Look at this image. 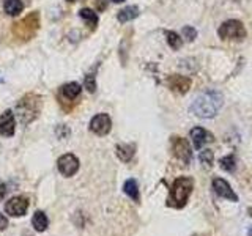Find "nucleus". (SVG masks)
I'll return each mask as SVG.
<instances>
[{"mask_svg": "<svg viewBox=\"0 0 252 236\" xmlns=\"http://www.w3.org/2000/svg\"><path fill=\"white\" fill-rule=\"evenodd\" d=\"M6 227H8V217L0 212V232L6 230Z\"/></svg>", "mask_w": 252, "mask_h": 236, "instance_id": "27", "label": "nucleus"}, {"mask_svg": "<svg viewBox=\"0 0 252 236\" xmlns=\"http://www.w3.org/2000/svg\"><path fill=\"white\" fill-rule=\"evenodd\" d=\"M0 82H2V79H0Z\"/></svg>", "mask_w": 252, "mask_h": 236, "instance_id": "33", "label": "nucleus"}, {"mask_svg": "<svg viewBox=\"0 0 252 236\" xmlns=\"http://www.w3.org/2000/svg\"><path fill=\"white\" fill-rule=\"evenodd\" d=\"M41 21H39V13L32 11L26 18L13 24V35L19 39V41H30L32 38L36 35L39 30Z\"/></svg>", "mask_w": 252, "mask_h": 236, "instance_id": "4", "label": "nucleus"}, {"mask_svg": "<svg viewBox=\"0 0 252 236\" xmlns=\"http://www.w3.org/2000/svg\"><path fill=\"white\" fill-rule=\"evenodd\" d=\"M224 104V98L219 91H205L199 94L191 106V112L200 118L216 117Z\"/></svg>", "mask_w": 252, "mask_h": 236, "instance_id": "1", "label": "nucleus"}, {"mask_svg": "<svg viewBox=\"0 0 252 236\" xmlns=\"http://www.w3.org/2000/svg\"><path fill=\"white\" fill-rule=\"evenodd\" d=\"M211 186H213L215 192L219 197H222V199L230 200V202H238V195L235 194V191L232 189L230 183H227L225 179H222V178H215V179H213Z\"/></svg>", "mask_w": 252, "mask_h": 236, "instance_id": "10", "label": "nucleus"}, {"mask_svg": "<svg viewBox=\"0 0 252 236\" xmlns=\"http://www.w3.org/2000/svg\"><path fill=\"white\" fill-rule=\"evenodd\" d=\"M115 153L122 162H131L134 154H136V145L134 144H118L115 147Z\"/></svg>", "mask_w": 252, "mask_h": 236, "instance_id": "15", "label": "nucleus"}, {"mask_svg": "<svg viewBox=\"0 0 252 236\" xmlns=\"http://www.w3.org/2000/svg\"><path fill=\"white\" fill-rule=\"evenodd\" d=\"M112 129V120H110L109 114H96L92 120H90V131L96 136L102 137V136H107Z\"/></svg>", "mask_w": 252, "mask_h": 236, "instance_id": "8", "label": "nucleus"}, {"mask_svg": "<svg viewBox=\"0 0 252 236\" xmlns=\"http://www.w3.org/2000/svg\"><path fill=\"white\" fill-rule=\"evenodd\" d=\"M84 88H87V91H89V93L96 91V79H94L93 74H87L84 77Z\"/></svg>", "mask_w": 252, "mask_h": 236, "instance_id": "24", "label": "nucleus"}, {"mask_svg": "<svg viewBox=\"0 0 252 236\" xmlns=\"http://www.w3.org/2000/svg\"><path fill=\"white\" fill-rule=\"evenodd\" d=\"M213 161H215V156H213L211 149H202V151H200V162L205 165V167L210 169Z\"/></svg>", "mask_w": 252, "mask_h": 236, "instance_id": "23", "label": "nucleus"}, {"mask_svg": "<svg viewBox=\"0 0 252 236\" xmlns=\"http://www.w3.org/2000/svg\"><path fill=\"white\" fill-rule=\"evenodd\" d=\"M79 18L89 24L90 29H94L98 24V14H96V11H93L92 8H82V10L79 11Z\"/></svg>", "mask_w": 252, "mask_h": 236, "instance_id": "20", "label": "nucleus"}, {"mask_svg": "<svg viewBox=\"0 0 252 236\" xmlns=\"http://www.w3.org/2000/svg\"><path fill=\"white\" fill-rule=\"evenodd\" d=\"M114 3H122V2H125V0H112Z\"/></svg>", "mask_w": 252, "mask_h": 236, "instance_id": "30", "label": "nucleus"}, {"mask_svg": "<svg viewBox=\"0 0 252 236\" xmlns=\"http://www.w3.org/2000/svg\"><path fill=\"white\" fill-rule=\"evenodd\" d=\"M139 14H140L139 8L136 5H131V6H126V8H123V10L118 11L117 19L120 21L122 24H125V22H129L132 19H136Z\"/></svg>", "mask_w": 252, "mask_h": 236, "instance_id": "18", "label": "nucleus"}, {"mask_svg": "<svg viewBox=\"0 0 252 236\" xmlns=\"http://www.w3.org/2000/svg\"><path fill=\"white\" fill-rule=\"evenodd\" d=\"M219 36L222 39H235V41H243L246 38V29L240 21H227L218 30Z\"/></svg>", "mask_w": 252, "mask_h": 236, "instance_id": "5", "label": "nucleus"}, {"mask_svg": "<svg viewBox=\"0 0 252 236\" xmlns=\"http://www.w3.org/2000/svg\"><path fill=\"white\" fill-rule=\"evenodd\" d=\"M194 189V179L189 177H178L170 187V194L167 199V206L181 209L186 206L189 197Z\"/></svg>", "mask_w": 252, "mask_h": 236, "instance_id": "2", "label": "nucleus"}, {"mask_svg": "<svg viewBox=\"0 0 252 236\" xmlns=\"http://www.w3.org/2000/svg\"><path fill=\"white\" fill-rule=\"evenodd\" d=\"M249 216L252 217V209H249Z\"/></svg>", "mask_w": 252, "mask_h": 236, "instance_id": "31", "label": "nucleus"}, {"mask_svg": "<svg viewBox=\"0 0 252 236\" xmlns=\"http://www.w3.org/2000/svg\"><path fill=\"white\" fill-rule=\"evenodd\" d=\"M29 211V200L26 197H13L5 203V212L11 217H22Z\"/></svg>", "mask_w": 252, "mask_h": 236, "instance_id": "9", "label": "nucleus"}, {"mask_svg": "<svg viewBox=\"0 0 252 236\" xmlns=\"http://www.w3.org/2000/svg\"><path fill=\"white\" fill-rule=\"evenodd\" d=\"M81 93H82V87L77 82H68L65 85H62V88H60V96L65 98L66 101L77 99L81 96Z\"/></svg>", "mask_w": 252, "mask_h": 236, "instance_id": "13", "label": "nucleus"}, {"mask_svg": "<svg viewBox=\"0 0 252 236\" xmlns=\"http://www.w3.org/2000/svg\"><path fill=\"white\" fill-rule=\"evenodd\" d=\"M170 145H172V153L177 159L183 164L188 165L191 162V157H192V151H191V147H189V142L183 137H178V136H173L170 140Z\"/></svg>", "mask_w": 252, "mask_h": 236, "instance_id": "6", "label": "nucleus"}, {"mask_svg": "<svg viewBox=\"0 0 252 236\" xmlns=\"http://www.w3.org/2000/svg\"><path fill=\"white\" fill-rule=\"evenodd\" d=\"M191 139H192V144L197 149H202V147L205 144H208V142L213 140V136L203 128H194L191 131Z\"/></svg>", "mask_w": 252, "mask_h": 236, "instance_id": "14", "label": "nucleus"}, {"mask_svg": "<svg viewBox=\"0 0 252 236\" xmlns=\"http://www.w3.org/2000/svg\"><path fill=\"white\" fill-rule=\"evenodd\" d=\"M219 162H220V169L225 170V172H233V170L236 169L235 156H227V157H222V159H220Z\"/></svg>", "mask_w": 252, "mask_h": 236, "instance_id": "22", "label": "nucleus"}, {"mask_svg": "<svg viewBox=\"0 0 252 236\" xmlns=\"http://www.w3.org/2000/svg\"><path fill=\"white\" fill-rule=\"evenodd\" d=\"M96 11H102L106 8V0H96Z\"/></svg>", "mask_w": 252, "mask_h": 236, "instance_id": "29", "label": "nucleus"}, {"mask_svg": "<svg viewBox=\"0 0 252 236\" xmlns=\"http://www.w3.org/2000/svg\"><path fill=\"white\" fill-rule=\"evenodd\" d=\"M16 131V118L11 110H5L0 114V136L2 137H13Z\"/></svg>", "mask_w": 252, "mask_h": 236, "instance_id": "11", "label": "nucleus"}, {"mask_svg": "<svg viewBox=\"0 0 252 236\" xmlns=\"http://www.w3.org/2000/svg\"><path fill=\"white\" fill-rule=\"evenodd\" d=\"M167 84L169 87L177 93H186L189 90V87H191V79H188L185 76H178V74H173L167 79Z\"/></svg>", "mask_w": 252, "mask_h": 236, "instance_id": "12", "label": "nucleus"}, {"mask_svg": "<svg viewBox=\"0 0 252 236\" xmlns=\"http://www.w3.org/2000/svg\"><path fill=\"white\" fill-rule=\"evenodd\" d=\"M5 195H6V184L3 181H0V202L5 199Z\"/></svg>", "mask_w": 252, "mask_h": 236, "instance_id": "28", "label": "nucleus"}, {"mask_svg": "<svg viewBox=\"0 0 252 236\" xmlns=\"http://www.w3.org/2000/svg\"><path fill=\"white\" fill-rule=\"evenodd\" d=\"M3 10L6 14H10V16H18L24 10V3H22V0H5Z\"/></svg>", "mask_w": 252, "mask_h": 236, "instance_id": "19", "label": "nucleus"}, {"mask_svg": "<svg viewBox=\"0 0 252 236\" xmlns=\"http://www.w3.org/2000/svg\"><path fill=\"white\" fill-rule=\"evenodd\" d=\"M123 192L129 197L131 200H134L136 203L140 202V192H139V184H137V181L134 179V178H129V179H126L125 181V184H123Z\"/></svg>", "mask_w": 252, "mask_h": 236, "instance_id": "17", "label": "nucleus"}, {"mask_svg": "<svg viewBox=\"0 0 252 236\" xmlns=\"http://www.w3.org/2000/svg\"><path fill=\"white\" fill-rule=\"evenodd\" d=\"M43 107V99L39 94L29 93L24 98L19 99L18 106H16V112H18V118L22 124H29L33 120H36L39 112Z\"/></svg>", "mask_w": 252, "mask_h": 236, "instance_id": "3", "label": "nucleus"}, {"mask_svg": "<svg viewBox=\"0 0 252 236\" xmlns=\"http://www.w3.org/2000/svg\"><path fill=\"white\" fill-rule=\"evenodd\" d=\"M32 225L33 228L38 232V233H43L47 230V227H49V219H47L46 212L44 211H35L33 217H32Z\"/></svg>", "mask_w": 252, "mask_h": 236, "instance_id": "16", "label": "nucleus"}, {"mask_svg": "<svg viewBox=\"0 0 252 236\" xmlns=\"http://www.w3.org/2000/svg\"><path fill=\"white\" fill-rule=\"evenodd\" d=\"M66 2H74V0H66Z\"/></svg>", "mask_w": 252, "mask_h": 236, "instance_id": "32", "label": "nucleus"}, {"mask_svg": "<svg viewBox=\"0 0 252 236\" xmlns=\"http://www.w3.org/2000/svg\"><path fill=\"white\" fill-rule=\"evenodd\" d=\"M55 134H57V137L60 140H63V139H66L69 136V129L66 128L65 124H60V126H57V129H55Z\"/></svg>", "mask_w": 252, "mask_h": 236, "instance_id": "26", "label": "nucleus"}, {"mask_svg": "<svg viewBox=\"0 0 252 236\" xmlns=\"http://www.w3.org/2000/svg\"><path fill=\"white\" fill-rule=\"evenodd\" d=\"M183 36L188 39V41H194V39L197 38V31H195V29L194 27H191V26H186L185 29H183Z\"/></svg>", "mask_w": 252, "mask_h": 236, "instance_id": "25", "label": "nucleus"}, {"mask_svg": "<svg viewBox=\"0 0 252 236\" xmlns=\"http://www.w3.org/2000/svg\"><path fill=\"white\" fill-rule=\"evenodd\" d=\"M79 167H81V162H79L77 157L74 154H71V153L60 156L59 161H57V169L65 178L74 177L76 173L79 172Z\"/></svg>", "mask_w": 252, "mask_h": 236, "instance_id": "7", "label": "nucleus"}, {"mask_svg": "<svg viewBox=\"0 0 252 236\" xmlns=\"http://www.w3.org/2000/svg\"><path fill=\"white\" fill-rule=\"evenodd\" d=\"M165 36H167V43L173 51H177L183 46V39H181L175 31H165Z\"/></svg>", "mask_w": 252, "mask_h": 236, "instance_id": "21", "label": "nucleus"}]
</instances>
